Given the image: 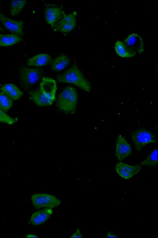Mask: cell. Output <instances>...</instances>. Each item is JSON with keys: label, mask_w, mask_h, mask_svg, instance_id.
<instances>
[{"label": "cell", "mask_w": 158, "mask_h": 238, "mask_svg": "<svg viewBox=\"0 0 158 238\" xmlns=\"http://www.w3.org/2000/svg\"><path fill=\"white\" fill-rule=\"evenodd\" d=\"M26 238H38V236L36 235L32 234H28L26 235Z\"/></svg>", "instance_id": "obj_26"}, {"label": "cell", "mask_w": 158, "mask_h": 238, "mask_svg": "<svg viewBox=\"0 0 158 238\" xmlns=\"http://www.w3.org/2000/svg\"><path fill=\"white\" fill-rule=\"evenodd\" d=\"M106 238H117L118 236L111 231H109L106 234Z\"/></svg>", "instance_id": "obj_25"}, {"label": "cell", "mask_w": 158, "mask_h": 238, "mask_svg": "<svg viewBox=\"0 0 158 238\" xmlns=\"http://www.w3.org/2000/svg\"><path fill=\"white\" fill-rule=\"evenodd\" d=\"M56 88V83L54 80L48 77L43 78L40 84V90L46 98L53 101Z\"/></svg>", "instance_id": "obj_10"}, {"label": "cell", "mask_w": 158, "mask_h": 238, "mask_svg": "<svg viewBox=\"0 0 158 238\" xmlns=\"http://www.w3.org/2000/svg\"><path fill=\"white\" fill-rule=\"evenodd\" d=\"M20 81L22 87L28 89L36 83L42 75V70L37 68H29L24 66L19 68Z\"/></svg>", "instance_id": "obj_4"}, {"label": "cell", "mask_w": 158, "mask_h": 238, "mask_svg": "<svg viewBox=\"0 0 158 238\" xmlns=\"http://www.w3.org/2000/svg\"><path fill=\"white\" fill-rule=\"evenodd\" d=\"M18 119L12 118L0 109V122L6 124L11 125L16 123Z\"/></svg>", "instance_id": "obj_23"}, {"label": "cell", "mask_w": 158, "mask_h": 238, "mask_svg": "<svg viewBox=\"0 0 158 238\" xmlns=\"http://www.w3.org/2000/svg\"><path fill=\"white\" fill-rule=\"evenodd\" d=\"M77 100V93L76 89L72 86H67L59 94L57 101V106L63 112L73 113L76 109Z\"/></svg>", "instance_id": "obj_2"}, {"label": "cell", "mask_w": 158, "mask_h": 238, "mask_svg": "<svg viewBox=\"0 0 158 238\" xmlns=\"http://www.w3.org/2000/svg\"><path fill=\"white\" fill-rule=\"evenodd\" d=\"M141 169L140 165H130L122 162L117 163L115 167L117 174L126 180H128L138 174Z\"/></svg>", "instance_id": "obj_8"}, {"label": "cell", "mask_w": 158, "mask_h": 238, "mask_svg": "<svg viewBox=\"0 0 158 238\" xmlns=\"http://www.w3.org/2000/svg\"><path fill=\"white\" fill-rule=\"evenodd\" d=\"M131 136L136 150L138 151L147 144L156 142L155 135L145 128L134 130L131 132Z\"/></svg>", "instance_id": "obj_3"}, {"label": "cell", "mask_w": 158, "mask_h": 238, "mask_svg": "<svg viewBox=\"0 0 158 238\" xmlns=\"http://www.w3.org/2000/svg\"><path fill=\"white\" fill-rule=\"evenodd\" d=\"M124 42L127 46L139 54H141L144 51L143 40L136 33L130 35L125 40Z\"/></svg>", "instance_id": "obj_13"}, {"label": "cell", "mask_w": 158, "mask_h": 238, "mask_svg": "<svg viewBox=\"0 0 158 238\" xmlns=\"http://www.w3.org/2000/svg\"></svg>", "instance_id": "obj_28"}, {"label": "cell", "mask_w": 158, "mask_h": 238, "mask_svg": "<svg viewBox=\"0 0 158 238\" xmlns=\"http://www.w3.org/2000/svg\"><path fill=\"white\" fill-rule=\"evenodd\" d=\"M31 199L34 207L38 209L45 207L53 208L57 207L60 204V200L57 197L46 193H35Z\"/></svg>", "instance_id": "obj_5"}, {"label": "cell", "mask_w": 158, "mask_h": 238, "mask_svg": "<svg viewBox=\"0 0 158 238\" xmlns=\"http://www.w3.org/2000/svg\"><path fill=\"white\" fill-rule=\"evenodd\" d=\"M52 208L46 207L35 211L31 215L29 223L34 226L39 225L48 219L52 213Z\"/></svg>", "instance_id": "obj_11"}, {"label": "cell", "mask_w": 158, "mask_h": 238, "mask_svg": "<svg viewBox=\"0 0 158 238\" xmlns=\"http://www.w3.org/2000/svg\"><path fill=\"white\" fill-rule=\"evenodd\" d=\"M70 62V59L68 56L64 54L60 55L51 60L50 62V68L54 71H60L65 68Z\"/></svg>", "instance_id": "obj_14"}, {"label": "cell", "mask_w": 158, "mask_h": 238, "mask_svg": "<svg viewBox=\"0 0 158 238\" xmlns=\"http://www.w3.org/2000/svg\"><path fill=\"white\" fill-rule=\"evenodd\" d=\"M30 95L32 101L37 105L41 106H47L51 105L53 101L46 98L40 89L34 90L30 93Z\"/></svg>", "instance_id": "obj_16"}, {"label": "cell", "mask_w": 158, "mask_h": 238, "mask_svg": "<svg viewBox=\"0 0 158 238\" xmlns=\"http://www.w3.org/2000/svg\"><path fill=\"white\" fill-rule=\"evenodd\" d=\"M0 89L2 92L14 100L19 99L23 95V92L15 85L12 83L4 84Z\"/></svg>", "instance_id": "obj_17"}, {"label": "cell", "mask_w": 158, "mask_h": 238, "mask_svg": "<svg viewBox=\"0 0 158 238\" xmlns=\"http://www.w3.org/2000/svg\"><path fill=\"white\" fill-rule=\"evenodd\" d=\"M138 165L156 167L157 165V147L152 151L146 159Z\"/></svg>", "instance_id": "obj_20"}, {"label": "cell", "mask_w": 158, "mask_h": 238, "mask_svg": "<svg viewBox=\"0 0 158 238\" xmlns=\"http://www.w3.org/2000/svg\"><path fill=\"white\" fill-rule=\"evenodd\" d=\"M56 78L60 82L73 84L84 91L89 92L91 89L89 82L84 77L76 63Z\"/></svg>", "instance_id": "obj_1"}, {"label": "cell", "mask_w": 158, "mask_h": 238, "mask_svg": "<svg viewBox=\"0 0 158 238\" xmlns=\"http://www.w3.org/2000/svg\"><path fill=\"white\" fill-rule=\"evenodd\" d=\"M13 104V100L3 92H0V109L4 112L8 111Z\"/></svg>", "instance_id": "obj_22"}, {"label": "cell", "mask_w": 158, "mask_h": 238, "mask_svg": "<svg viewBox=\"0 0 158 238\" xmlns=\"http://www.w3.org/2000/svg\"><path fill=\"white\" fill-rule=\"evenodd\" d=\"M27 2L26 0H12L10 2V13L12 16L19 15Z\"/></svg>", "instance_id": "obj_21"}, {"label": "cell", "mask_w": 158, "mask_h": 238, "mask_svg": "<svg viewBox=\"0 0 158 238\" xmlns=\"http://www.w3.org/2000/svg\"><path fill=\"white\" fill-rule=\"evenodd\" d=\"M65 14L60 7L48 6L45 11L46 21L51 26L61 19Z\"/></svg>", "instance_id": "obj_12"}, {"label": "cell", "mask_w": 158, "mask_h": 238, "mask_svg": "<svg viewBox=\"0 0 158 238\" xmlns=\"http://www.w3.org/2000/svg\"><path fill=\"white\" fill-rule=\"evenodd\" d=\"M4 31V29L2 27L0 24V32H3Z\"/></svg>", "instance_id": "obj_27"}, {"label": "cell", "mask_w": 158, "mask_h": 238, "mask_svg": "<svg viewBox=\"0 0 158 238\" xmlns=\"http://www.w3.org/2000/svg\"><path fill=\"white\" fill-rule=\"evenodd\" d=\"M23 40L20 36L15 34H0V47L10 46L21 42Z\"/></svg>", "instance_id": "obj_18"}, {"label": "cell", "mask_w": 158, "mask_h": 238, "mask_svg": "<svg viewBox=\"0 0 158 238\" xmlns=\"http://www.w3.org/2000/svg\"><path fill=\"white\" fill-rule=\"evenodd\" d=\"M82 238V236L79 229H77L75 232L70 237V238Z\"/></svg>", "instance_id": "obj_24"}, {"label": "cell", "mask_w": 158, "mask_h": 238, "mask_svg": "<svg viewBox=\"0 0 158 238\" xmlns=\"http://www.w3.org/2000/svg\"><path fill=\"white\" fill-rule=\"evenodd\" d=\"M116 142V155L118 160L122 161L131 154L132 149L126 139L121 135L118 136Z\"/></svg>", "instance_id": "obj_9"}, {"label": "cell", "mask_w": 158, "mask_h": 238, "mask_svg": "<svg viewBox=\"0 0 158 238\" xmlns=\"http://www.w3.org/2000/svg\"><path fill=\"white\" fill-rule=\"evenodd\" d=\"M51 56L46 53L40 54L28 59L27 64L29 66H42L50 63Z\"/></svg>", "instance_id": "obj_15"}, {"label": "cell", "mask_w": 158, "mask_h": 238, "mask_svg": "<svg viewBox=\"0 0 158 238\" xmlns=\"http://www.w3.org/2000/svg\"><path fill=\"white\" fill-rule=\"evenodd\" d=\"M115 47L117 53L122 57H132L136 54L135 51L121 41L118 40L116 42Z\"/></svg>", "instance_id": "obj_19"}, {"label": "cell", "mask_w": 158, "mask_h": 238, "mask_svg": "<svg viewBox=\"0 0 158 238\" xmlns=\"http://www.w3.org/2000/svg\"><path fill=\"white\" fill-rule=\"evenodd\" d=\"M76 23V16L73 13L64 15L63 17L51 27L56 31L67 33L72 31Z\"/></svg>", "instance_id": "obj_6"}, {"label": "cell", "mask_w": 158, "mask_h": 238, "mask_svg": "<svg viewBox=\"0 0 158 238\" xmlns=\"http://www.w3.org/2000/svg\"><path fill=\"white\" fill-rule=\"evenodd\" d=\"M0 21L5 28L12 34L20 37L23 36L24 23L22 21L11 19L0 10Z\"/></svg>", "instance_id": "obj_7"}]
</instances>
